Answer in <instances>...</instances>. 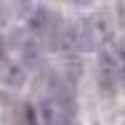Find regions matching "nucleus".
Listing matches in <instances>:
<instances>
[{
	"mask_svg": "<svg viewBox=\"0 0 125 125\" xmlns=\"http://www.w3.org/2000/svg\"><path fill=\"white\" fill-rule=\"evenodd\" d=\"M113 38L105 40L100 48H98V80L105 93L115 90V83H118V68H115V50H113Z\"/></svg>",
	"mask_w": 125,
	"mask_h": 125,
	"instance_id": "1",
	"label": "nucleus"
},
{
	"mask_svg": "<svg viewBox=\"0 0 125 125\" xmlns=\"http://www.w3.org/2000/svg\"><path fill=\"white\" fill-rule=\"evenodd\" d=\"M115 68H118V80L125 85V43H115Z\"/></svg>",
	"mask_w": 125,
	"mask_h": 125,
	"instance_id": "2",
	"label": "nucleus"
}]
</instances>
